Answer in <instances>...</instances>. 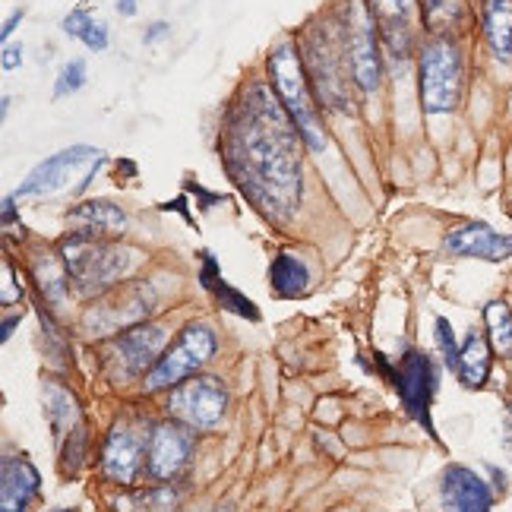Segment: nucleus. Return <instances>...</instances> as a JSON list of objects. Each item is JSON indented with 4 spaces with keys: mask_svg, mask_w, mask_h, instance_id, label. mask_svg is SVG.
Listing matches in <instances>:
<instances>
[{
    "mask_svg": "<svg viewBox=\"0 0 512 512\" xmlns=\"http://www.w3.org/2000/svg\"><path fill=\"white\" fill-rule=\"evenodd\" d=\"M462 51L449 38H433L421 48V105L427 114H449L462 98Z\"/></svg>",
    "mask_w": 512,
    "mask_h": 512,
    "instance_id": "4",
    "label": "nucleus"
},
{
    "mask_svg": "<svg viewBox=\"0 0 512 512\" xmlns=\"http://www.w3.org/2000/svg\"><path fill=\"white\" fill-rule=\"evenodd\" d=\"M38 490H42V475L26 459H4L0 465V509L26 512Z\"/></svg>",
    "mask_w": 512,
    "mask_h": 512,
    "instance_id": "17",
    "label": "nucleus"
},
{
    "mask_svg": "<svg viewBox=\"0 0 512 512\" xmlns=\"http://www.w3.org/2000/svg\"><path fill=\"white\" fill-rule=\"evenodd\" d=\"M373 19H377L380 29V42L389 48L392 57H405L415 54L418 45V23H421V10L418 0H370Z\"/></svg>",
    "mask_w": 512,
    "mask_h": 512,
    "instance_id": "10",
    "label": "nucleus"
},
{
    "mask_svg": "<svg viewBox=\"0 0 512 512\" xmlns=\"http://www.w3.org/2000/svg\"><path fill=\"white\" fill-rule=\"evenodd\" d=\"M168 29H171L168 23H152V26H149V32L143 35V42H146V45H155V42H162V38L168 35Z\"/></svg>",
    "mask_w": 512,
    "mask_h": 512,
    "instance_id": "30",
    "label": "nucleus"
},
{
    "mask_svg": "<svg viewBox=\"0 0 512 512\" xmlns=\"http://www.w3.org/2000/svg\"><path fill=\"white\" fill-rule=\"evenodd\" d=\"M269 279H272L275 294H282V298H301V294L307 291V285H310V272H307V266L298 260V256L279 253L272 260Z\"/></svg>",
    "mask_w": 512,
    "mask_h": 512,
    "instance_id": "23",
    "label": "nucleus"
},
{
    "mask_svg": "<svg viewBox=\"0 0 512 512\" xmlns=\"http://www.w3.org/2000/svg\"><path fill=\"white\" fill-rule=\"evenodd\" d=\"M102 165V152L92 149V146H70L64 152L51 155L42 165H35L29 171V177L23 184L16 187L13 196H51V193H61L67 187L83 190L92 174Z\"/></svg>",
    "mask_w": 512,
    "mask_h": 512,
    "instance_id": "6",
    "label": "nucleus"
},
{
    "mask_svg": "<svg viewBox=\"0 0 512 512\" xmlns=\"http://www.w3.org/2000/svg\"><path fill=\"white\" fill-rule=\"evenodd\" d=\"M19 19H23V10H16V16H10V19H7V26H4V32H0V35H4V42H7V38L13 35V29L19 26Z\"/></svg>",
    "mask_w": 512,
    "mask_h": 512,
    "instance_id": "32",
    "label": "nucleus"
},
{
    "mask_svg": "<svg viewBox=\"0 0 512 512\" xmlns=\"http://www.w3.org/2000/svg\"><path fill=\"white\" fill-rule=\"evenodd\" d=\"M443 500L452 512H490V487L471 468L452 465L443 475Z\"/></svg>",
    "mask_w": 512,
    "mask_h": 512,
    "instance_id": "18",
    "label": "nucleus"
},
{
    "mask_svg": "<svg viewBox=\"0 0 512 512\" xmlns=\"http://www.w3.org/2000/svg\"><path fill=\"white\" fill-rule=\"evenodd\" d=\"M168 332L162 326H152V323H140L127 329L124 336L114 339V361L121 377L133 380V377H143V373H152L155 364L162 361V354L168 351Z\"/></svg>",
    "mask_w": 512,
    "mask_h": 512,
    "instance_id": "11",
    "label": "nucleus"
},
{
    "mask_svg": "<svg viewBox=\"0 0 512 512\" xmlns=\"http://www.w3.org/2000/svg\"><path fill=\"white\" fill-rule=\"evenodd\" d=\"M168 405H171V415L177 421H184L190 430H209L222 421L228 408V392L219 380L193 377V380H184L181 386H174Z\"/></svg>",
    "mask_w": 512,
    "mask_h": 512,
    "instance_id": "9",
    "label": "nucleus"
},
{
    "mask_svg": "<svg viewBox=\"0 0 512 512\" xmlns=\"http://www.w3.org/2000/svg\"><path fill=\"white\" fill-rule=\"evenodd\" d=\"M269 76H272L269 86L275 89V95L282 98V105L294 117V124H298L304 143L313 152L326 149V127H323L317 95H313V86H310V76H307V67L301 61L298 45L282 42L269 54Z\"/></svg>",
    "mask_w": 512,
    "mask_h": 512,
    "instance_id": "3",
    "label": "nucleus"
},
{
    "mask_svg": "<svg viewBox=\"0 0 512 512\" xmlns=\"http://www.w3.org/2000/svg\"><path fill=\"white\" fill-rule=\"evenodd\" d=\"M67 219L73 225H80V231H124L127 228V215L121 206H114L108 200H92V203H80L76 209L67 212Z\"/></svg>",
    "mask_w": 512,
    "mask_h": 512,
    "instance_id": "20",
    "label": "nucleus"
},
{
    "mask_svg": "<svg viewBox=\"0 0 512 512\" xmlns=\"http://www.w3.org/2000/svg\"><path fill=\"white\" fill-rule=\"evenodd\" d=\"M61 26H64V32H67L70 38H80V42H83L89 51H105V48H108V26H105V23H98V19H95L86 7L67 13Z\"/></svg>",
    "mask_w": 512,
    "mask_h": 512,
    "instance_id": "24",
    "label": "nucleus"
},
{
    "mask_svg": "<svg viewBox=\"0 0 512 512\" xmlns=\"http://www.w3.org/2000/svg\"><path fill=\"white\" fill-rule=\"evenodd\" d=\"M193 433L177 424H159L149 437V475L168 481L181 471L190 459Z\"/></svg>",
    "mask_w": 512,
    "mask_h": 512,
    "instance_id": "15",
    "label": "nucleus"
},
{
    "mask_svg": "<svg viewBox=\"0 0 512 512\" xmlns=\"http://www.w3.org/2000/svg\"><path fill=\"white\" fill-rule=\"evenodd\" d=\"M339 512H348V509H339Z\"/></svg>",
    "mask_w": 512,
    "mask_h": 512,
    "instance_id": "34",
    "label": "nucleus"
},
{
    "mask_svg": "<svg viewBox=\"0 0 512 512\" xmlns=\"http://www.w3.org/2000/svg\"><path fill=\"white\" fill-rule=\"evenodd\" d=\"M23 45H16V48H4V70H19V64H23Z\"/></svg>",
    "mask_w": 512,
    "mask_h": 512,
    "instance_id": "31",
    "label": "nucleus"
},
{
    "mask_svg": "<svg viewBox=\"0 0 512 512\" xmlns=\"http://www.w3.org/2000/svg\"><path fill=\"white\" fill-rule=\"evenodd\" d=\"M437 345H440V351H443V358H446V364L456 370V364H459V345H456V332H452V326H449V320H437Z\"/></svg>",
    "mask_w": 512,
    "mask_h": 512,
    "instance_id": "28",
    "label": "nucleus"
},
{
    "mask_svg": "<svg viewBox=\"0 0 512 512\" xmlns=\"http://www.w3.org/2000/svg\"><path fill=\"white\" fill-rule=\"evenodd\" d=\"M215 354V336L209 326H187L165 354L162 361L155 364V370L146 377V389L149 392H162V389H174L184 380H190L196 370H200L209 358Z\"/></svg>",
    "mask_w": 512,
    "mask_h": 512,
    "instance_id": "8",
    "label": "nucleus"
},
{
    "mask_svg": "<svg viewBox=\"0 0 512 512\" xmlns=\"http://www.w3.org/2000/svg\"><path fill=\"white\" fill-rule=\"evenodd\" d=\"M64 512H67V509H64Z\"/></svg>",
    "mask_w": 512,
    "mask_h": 512,
    "instance_id": "35",
    "label": "nucleus"
},
{
    "mask_svg": "<svg viewBox=\"0 0 512 512\" xmlns=\"http://www.w3.org/2000/svg\"><path fill=\"white\" fill-rule=\"evenodd\" d=\"M61 260L73 288L83 298H95V294H105L121 282L140 263V253L130 247L98 241L95 231H76L61 244Z\"/></svg>",
    "mask_w": 512,
    "mask_h": 512,
    "instance_id": "2",
    "label": "nucleus"
},
{
    "mask_svg": "<svg viewBox=\"0 0 512 512\" xmlns=\"http://www.w3.org/2000/svg\"><path fill=\"white\" fill-rule=\"evenodd\" d=\"M45 405H48V418L57 430V440H61V462L67 471H76L83 465V452H86V433L80 424V411L67 389L48 386L45 392Z\"/></svg>",
    "mask_w": 512,
    "mask_h": 512,
    "instance_id": "13",
    "label": "nucleus"
},
{
    "mask_svg": "<svg viewBox=\"0 0 512 512\" xmlns=\"http://www.w3.org/2000/svg\"><path fill=\"white\" fill-rule=\"evenodd\" d=\"M117 13L133 16L136 13V0H117Z\"/></svg>",
    "mask_w": 512,
    "mask_h": 512,
    "instance_id": "33",
    "label": "nucleus"
},
{
    "mask_svg": "<svg viewBox=\"0 0 512 512\" xmlns=\"http://www.w3.org/2000/svg\"><path fill=\"white\" fill-rule=\"evenodd\" d=\"M86 86V64L83 61H70L61 73H57V83H54V98H64L73 95Z\"/></svg>",
    "mask_w": 512,
    "mask_h": 512,
    "instance_id": "27",
    "label": "nucleus"
},
{
    "mask_svg": "<svg viewBox=\"0 0 512 512\" xmlns=\"http://www.w3.org/2000/svg\"><path fill=\"white\" fill-rule=\"evenodd\" d=\"M456 373L468 389L484 386L487 373H490V348H487V339L481 336V332H471V336L465 339V345L459 351Z\"/></svg>",
    "mask_w": 512,
    "mask_h": 512,
    "instance_id": "21",
    "label": "nucleus"
},
{
    "mask_svg": "<svg viewBox=\"0 0 512 512\" xmlns=\"http://www.w3.org/2000/svg\"><path fill=\"white\" fill-rule=\"evenodd\" d=\"M392 380H396V389L402 396V405L408 408V415L421 421L427 427V433H433L430 402H433V392H437V370H433L427 354H421V351L405 354Z\"/></svg>",
    "mask_w": 512,
    "mask_h": 512,
    "instance_id": "12",
    "label": "nucleus"
},
{
    "mask_svg": "<svg viewBox=\"0 0 512 512\" xmlns=\"http://www.w3.org/2000/svg\"><path fill=\"white\" fill-rule=\"evenodd\" d=\"M140 459H143V437L130 427H114L105 440L102 449V471L105 478L117 481V484H133L136 471H140Z\"/></svg>",
    "mask_w": 512,
    "mask_h": 512,
    "instance_id": "16",
    "label": "nucleus"
},
{
    "mask_svg": "<svg viewBox=\"0 0 512 512\" xmlns=\"http://www.w3.org/2000/svg\"><path fill=\"white\" fill-rule=\"evenodd\" d=\"M307 76L317 102H323L332 111H351V95L345 83V61H348V48H345V35L332 38L326 29H313L310 32V48H307Z\"/></svg>",
    "mask_w": 512,
    "mask_h": 512,
    "instance_id": "5",
    "label": "nucleus"
},
{
    "mask_svg": "<svg viewBox=\"0 0 512 512\" xmlns=\"http://www.w3.org/2000/svg\"><path fill=\"white\" fill-rule=\"evenodd\" d=\"M345 48H348V67L351 80L364 92L380 89L383 80V57H380V29L373 10L364 0H348L345 13Z\"/></svg>",
    "mask_w": 512,
    "mask_h": 512,
    "instance_id": "7",
    "label": "nucleus"
},
{
    "mask_svg": "<svg viewBox=\"0 0 512 512\" xmlns=\"http://www.w3.org/2000/svg\"><path fill=\"white\" fill-rule=\"evenodd\" d=\"M203 285L219 298V304L222 307H228L231 313H241V317H247V320H260V310L253 307V301H247L241 291H234L225 279H222V272H219V266H215V260L209 253H203Z\"/></svg>",
    "mask_w": 512,
    "mask_h": 512,
    "instance_id": "22",
    "label": "nucleus"
},
{
    "mask_svg": "<svg viewBox=\"0 0 512 512\" xmlns=\"http://www.w3.org/2000/svg\"><path fill=\"white\" fill-rule=\"evenodd\" d=\"M484 35L503 64H512V0H484Z\"/></svg>",
    "mask_w": 512,
    "mask_h": 512,
    "instance_id": "19",
    "label": "nucleus"
},
{
    "mask_svg": "<svg viewBox=\"0 0 512 512\" xmlns=\"http://www.w3.org/2000/svg\"><path fill=\"white\" fill-rule=\"evenodd\" d=\"M304 136L272 86L253 83L225 117L222 159L231 181L272 222H288L301 206Z\"/></svg>",
    "mask_w": 512,
    "mask_h": 512,
    "instance_id": "1",
    "label": "nucleus"
},
{
    "mask_svg": "<svg viewBox=\"0 0 512 512\" xmlns=\"http://www.w3.org/2000/svg\"><path fill=\"white\" fill-rule=\"evenodd\" d=\"M484 323L490 332V348H494L500 358H512V313H509V307L503 301L487 304Z\"/></svg>",
    "mask_w": 512,
    "mask_h": 512,
    "instance_id": "25",
    "label": "nucleus"
},
{
    "mask_svg": "<svg viewBox=\"0 0 512 512\" xmlns=\"http://www.w3.org/2000/svg\"><path fill=\"white\" fill-rule=\"evenodd\" d=\"M443 250L452 256H471V260L500 263L512 256V234L494 231L484 222H468V225L446 234Z\"/></svg>",
    "mask_w": 512,
    "mask_h": 512,
    "instance_id": "14",
    "label": "nucleus"
},
{
    "mask_svg": "<svg viewBox=\"0 0 512 512\" xmlns=\"http://www.w3.org/2000/svg\"><path fill=\"white\" fill-rule=\"evenodd\" d=\"M19 298H23V288L13 285V269H10V263H4V294H0V301H4V304H13V301H19Z\"/></svg>",
    "mask_w": 512,
    "mask_h": 512,
    "instance_id": "29",
    "label": "nucleus"
},
{
    "mask_svg": "<svg viewBox=\"0 0 512 512\" xmlns=\"http://www.w3.org/2000/svg\"><path fill=\"white\" fill-rule=\"evenodd\" d=\"M468 10V0H424V26L430 32L456 29Z\"/></svg>",
    "mask_w": 512,
    "mask_h": 512,
    "instance_id": "26",
    "label": "nucleus"
}]
</instances>
